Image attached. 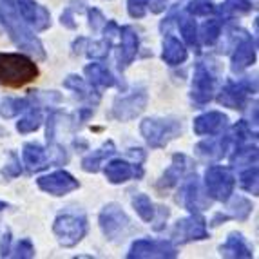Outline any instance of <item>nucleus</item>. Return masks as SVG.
<instances>
[{
	"instance_id": "obj_1",
	"label": "nucleus",
	"mask_w": 259,
	"mask_h": 259,
	"mask_svg": "<svg viewBox=\"0 0 259 259\" xmlns=\"http://www.w3.org/2000/svg\"><path fill=\"white\" fill-rule=\"evenodd\" d=\"M0 24L8 31L9 38L13 40V44L18 49L29 53L35 58H38V60H46L48 58L46 49H44V44L31 31L29 24H26L18 15H15L11 9H8L2 4H0Z\"/></svg>"
},
{
	"instance_id": "obj_2",
	"label": "nucleus",
	"mask_w": 259,
	"mask_h": 259,
	"mask_svg": "<svg viewBox=\"0 0 259 259\" xmlns=\"http://www.w3.org/2000/svg\"><path fill=\"white\" fill-rule=\"evenodd\" d=\"M38 65L22 53H0V83L8 87H24L36 80Z\"/></svg>"
},
{
	"instance_id": "obj_3",
	"label": "nucleus",
	"mask_w": 259,
	"mask_h": 259,
	"mask_svg": "<svg viewBox=\"0 0 259 259\" xmlns=\"http://www.w3.org/2000/svg\"><path fill=\"white\" fill-rule=\"evenodd\" d=\"M183 133L182 120L172 116H151L140 123V134L151 149H165L172 140L180 138Z\"/></svg>"
},
{
	"instance_id": "obj_4",
	"label": "nucleus",
	"mask_w": 259,
	"mask_h": 259,
	"mask_svg": "<svg viewBox=\"0 0 259 259\" xmlns=\"http://www.w3.org/2000/svg\"><path fill=\"white\" fill-rule=\"evenodd\" d=\"M89 232V221L78 212H60L53 221V234L58 245L73 248L82 241Z\"/></svg>"
},
{
	"instance_id": "obj_5",
	"label": "nucleus",
	"mask_w": 259,
	"mask_h": 259,
	"mask_svg": "<svg viewBox=\"0 0 259 259\" xmlns=\"http://www.w3.org/2000/svg\"><path fill=\"white\" fill-rule=\"evenodd\" d=\"M216 83L218 78L212 65L207 62H198L192 74V83H190V102L196 109L210 104L216 93Z\"/></svg>"
},
{
	"instance_id": "obj_6",
	"label": "nucleus",
	"mask_w": 259,
	"mask_h": 259,
	"mask_svg": "<svg viewBox=\"0 0 259 259\" xmlns=\"http://www.w3.org/2000/svg\"><path fill=\"white\" fill-rule=\"evenodd\" d=\"M236 187V176L232 172V167L223 165H210L205 170V192L210 199L227 203V199L234 194Z\"/></svg>"
},
{
	"instance_id": "obj_7",
	"label": "nucleus",
	"mask_w": 259,
	"mask_h": 259,
	"mask_svg": "<svg viewBox=\"0 0 259 259\" xmlns=\"http://www.w3.org/2000/svg\"><path fill=\"white\" fill-rule=\"evenodd\" d=\"M98 225L105 239L111 243H116L127 236V232L131 229V220L121 205L107 203L100 210Z\"/></svg>"
},
{
	"instance_id": "obj_8",
	"label": "nucleus",
	"mask_w": 259,
	"mask_h": 259,
	"mask_svg": "<svg viewBox=\"0 0 259 259\" xmlns=\"http://www.w3.org/2000/svg\"><path fill=\"white\" fill-rule=\"evenodd\" d=\"M255 91H257L255 78L246 76L241 80H229L218 93V104L234 111H243Z\"/></svg>"
},
{
	"instance_id": "obj_9",
	"label": "nucleus",
	"mask_w": 259,
	"mask_h": 259,
	"mask_svg": "<svg viewBox=\"0 0 259 259\" xmlns=\"http://www.w3.org/2000/svg\"><path fill=\"white\" fill-rule=\"evenodd\" d=\"M0 4L11 9L38 33L51 27V13L35 0H0Z\"/></svg>"
},
{
	"instance_id": "obj_10",
	"label": "nucleus",
	"mask_w": 259,
	"mask_h": 259,
	"mask_svg": "<svg viewBox=\"0 0 259 259\" xmlns=\"http://www.w3.org/2000/svg\"><path fill=\"white\" fill-rule=\"evenodd\" d=\"M149 95L145 87H136L129 95H121L114 100L111 109V116L118 121H131L138 118L147 107Z\"/></svg>"
},
{
	"instance_id": "obj_11",
	"label": "nucleus",
	"mask_w": 259,
	"mask_h": 259,
	"mask_svg": "<svg viewBox=\"0 0 259 259\" xmlns=\"http://www.w3.org/2000/svg\"><path fill=\"white\" fill-rule=\"evenodd\" d=\"M180 183H182V187H180V192L176 196L178 203H182L190 214L208 208L210 198L207 196V192H203L201 183H199V178L196 176V172L187 174Z\"/></svg>"
},
{
	"instance_id": "obj_12",
	"label": "nucleus",
	"mask_w": 259,
	"mask_h": 259,
	"mask_svg": "<svg viewBox=\"0 0 259 259\" xmlns=\"http://www.w3.org/2000/svg\"><path fill=\"white\" fill-rule=\"evenodd\" d=\"M208 239L207 220L201 216V212H194L187 218L178 220L172 229V241L178 245H187L192 241H205Z\"/></svg>"
},
{
	"instance_id": "obj_13",
	"label": "nucleus",
	"mask_w": 259,
	"mask_h": 259,
	"mask_svg": "<svg viewBox=\"0 0 259 259\" xmlns=\"http://www.w3.org/2000/svg\"><path fill=\"white\" fill-rule=\"evenodd\" d=\"M129 259H174L178 257V248L172 241L165 239H149L142 238L131 245L127 252Z\"/></svg>"
},
{
	"instance_id": "obj_14",
	"label": "nucleus",
	"mask_w": 259,
	"mask_h": 259,
	"mask_svg": "<svg viewBox=\"0 0 259 259\" xmlns=\"http://www.w3.org/2000/svg\"><path fill=\"white\" fill-rule=\"evenodd\" d=\"M36 185L42 192L55 196V198H62V196H67L80 189V182L67 170H55L51 174L40 176L36 180Z\"/></svg>"
},
{
	"instance_id": "obj_15",
	"label": "nucleus",
	"mask_w": 259,
	"mask_h": 259,
	"mask_svg": "<svg viewBox=\"0 0 259 259\" xmlns=\"http://www.w3.org/2000/svg\"><path fill=\"white\" fill-rule=\"evenodd\" d=\"M104 174L111 185H121V183L129 182V180H142L143 178V165L142 161H129L114 158L107 161L104 167Z\"/></svg>"
},
{
	"instance_id": "obj_16",
	"label": "nucleus",
	"mask_w": 259,
	"mask_h": 259,
	"mask_svg": "<svg viewBox=\"0 0 259 259\" xmlns=\"http://www.w3.org/2000/svg\"><path fill=\"white\" fill-rule=\"evenodd\" d=\"M190 172H196V165L192 163L189 156L182 154V152H176L172 156V163L168 165V168L161 174V178L156 182V189L158 190H168L172 187L180 185L183 178Z\"/></svg>"
},
{
	"instance_id": "obj_17",
	"label": "nucleus",
	"mask_w": 259,
	"mask_h": 259,
	"mask_svg": "<svg viewBox=\"0 0 259 259\" xmlns=\"http://www.w3.org/2000/svg\"><path fill=\"white\" fill-rule=\"evenodd\" d=\"M118 38H120L118 55H116L118 69L125 71L134 62V58H136V55L140 51V36H138V31L134 29L133 26H123L120 27Z\"/></svg>"
},
{
	"instance_id": "obj_18",
	"label": "nucleus",
	"mask_w": 259,
	"mask_h": 259,
	"mask_svg": "<svg viewBox=\"0 0 259 259\" xmlns=\"http://www.w3.org/2000/svg\"><path fill=\"white\" fill-rule=\"evenodd\" d=\"M255 58H257V40L243 33V36L234 48L232 56H230V69L232 73H243L255 64Z\"/></svg>"
},
{
	"instance_id": "obj_19",
	"label": "nucleus",
	"mask_w": 259,
	"mask_h": 259,
	"mask_svg": "<svg viewBox=\"0 0 259 259\" xmlns=\"http://www.w3.org/2000/svg\"><path fill=\"white\" fill-rule=\"evenodd\" d=\"M220 138H210L205 140V142H199L196 145V154L203 160H223L225 156L229 154L234 149L232 138H230V133H221L218 134Z\"/></svg>"
},
{
	"instance_id": "obj_20",
	"label": "nucleus",
	"mask_w": 259,
	"mask_h": 259,
	"mask_svg": "<svg viewBox=\"0 0 259 259\" xmlns=\"http://www.w3.org/2000/svg\"><path fill=\"white\" fill-rule=\"evenodd\" d=\"M192 127L198 136H218L229 127V116L220 111H208L194 118Z\"/></svg>"
},
{
	"instance_id": "obj_21",
	"label": "nucleus",
	"mask_w": 259,
	"mask_h": 259,
	"mask_svg": "<svg viewBox=\"0 0 259 259\" xmlns=\"http://www.w3.org/2000/svg\"><path fill=\"white\" fill-rule=\"evenodd\" d=\"M22 161H24V167H26V170L29 174L40 172L44 168H48V165L51 163L49 151H46L36 142L24 143V147H22Z\"/></svg>"
},
{
	"instance_id": "obj_22",
	"label": "nucleus",
	"mask_w": 259,
	"mask_h": 259,
	"mask_svg": "<svg viewBox=\"0 0 259 259\" xmlns=\"http://www.w3.org/2000/svg\"><path fill=\"white\" fill-rule=\"evenodd\" d=\"M64 87L73 91L78 100H82V102H85L87 105H93V107H96L100 104V100H102V95L98 93V89L87 82L85 78L78 76V74H69L65 78Z\"/></svg>"
},
{
	"instance_id": "obj_23",
	"label": "nucleus",
	"mask_w": 259,
	"mask_h": 259,
	"mask_svg": "<svg viewBox=\"0 0 259 259\" xmlns=\"http://www.w3.org/2000/svg\"><path fill=\"white\" fill-rule=\"evenodd\" d=\"M221 257L229 259H252L254 257V250L248 245L246 238L241 232H230L225 239V243L220 246Z\"/></svg>"
},
{
	"instance_id": "obj_24",
	"label": "nucleus",
	"mask_w": 259,
	"mask_h": 259,
	"mask_svg": "<svg viewBox=\"0 0 259 259\" xmlns=\"http://www.w3.org/2000/svg\"><path fill=\"white\" fill-rule=\"evenodd\" d=\"M189 58V51H187L185 44L174 35H167L163 38V46H161V60L170 67L182 65Z\"/></svg>"
},
{
	"instance_id": "obj_25",
	"label": "nucleus",
	"mask_w": 259,
	"mask_h": 259,
	"mask_svg": "<svg viewBox=\"0 0 259 259\" xmlns=\"http://www.w3.org/2000/svg\"><path fill=\"white\" fill-rule=\"evenodd\" d=\"M83 74L85 80L95 87H114L118 85L116 76L105 67L104 64H100L98 60H93V64H87L83 67Z\"/></svg>"
},
{
	"instance_id": "obj_26",
	"label": "nucleus",
	"mask_w": 259,
	"mask_h": 259,
	"mask_svg": "<svg viewBox=\"0 0 259 259\" xmlns=\"http://www.w3.org/2000/svg\"><path fill=\"white\" fill-rule=\"evenodd\" d=\"M114 152H116V145H114L112 140H107L102 147L96 149V151H93V152H89V154L83 158L82 160V170L83 172H89V174L100 172V168H102L104 161L107 160V158H111Z\"/></svg>"
},
{
	"instance_id": "obj_27",
	"label": "nucleus",
	"mask_w": 259,
	"mask_h": 259,
	"mask_svg": "<svg viewBox=\"0 0 259 259\" xmlns=\"http://www.w3.org/2000/svg\"><path fill=\"white\" fill-rule=\"evenodd\" d=\"M31 105H36L31 95L26 98H4L0 102V116L9 120V118L18 116L20 112H26Z\"/></svg>"
},
{
	"instance_id": "obj_28",
	"label": "nucleus",
	"mask_w": 259,
	"mask_h": 259,
	"mask_svg": "<svg viewBox=\"0 0 259 259\" xmlns=\"http://www.w3.org/2000/svg\"><path fill=\"white\" fill-rule=\"evenodd\" d=\"M257 163V145L252 143H243L232 149L230 154V167H243V165H254Z\"/></svg>"
},
{
	"instance_id": "obj_29",
	"label": "nucleus",
	"mask_w": 259,
	"mask_h": 259,
	"mask_svg": "<svg viewBox=\"0 0 259 259\" xmlns=\"http://www.w3.org/2000/svg\"><path fill=\"white\" fill-rule=\"evenodd\" d=\"M178 27L183 36V42L190 48H194L196 53H199V33H198V24H196L194 17H190L189 13L178 18Z\"/></svg>"
},
{
	"instance_id": "obj_30",
	"label": "nucleus",
	"mask_w": 259,
	"mask_h": 259,
	"mask_svg": "<svg viewBox=\"0 0 259 259\" xmlns=\"http://www.w3.org/2000/svg\"><path fill=\"white\" fill-rule=\"evenodd\" d=\"M227 203H229V214L232 220H238V221H246L250 218L252 210H254V205H252L250 199H246L245 196H230L227 199Z\"/></svg>"
},
{
	"instance_id": "obj_31",
	"label": "nucleus",
	"mask_w": 259,
	"mask_h": 259,
	"mask_svg": "<svg viewBox=\"0 0 259 259\" xmlns=\"http://www.w3.org/2000/svg\"><path fill=\"white\" fill-rule=\"evenodd\" d=\"M42 121H44L42 107H40V105H31L26 111V116H22L20 120L17 121V131L20 134L35 133V131L40 129Z\"/></svg>"
},
{
	"instance_id": "obj_32",
	"label": "nucleus",
	"mask_w": 259,
	"mask_h": 259,
	"mask_svg": "<svg viewBox=\"0 0 259 259\" xmlns=\"http://www.w3.org/2000/svg\"><path fill=\"white\" fill-rule=\"evenodd\" d=\"M252 9L254 6L250 0H225L220 8H216V13L223 15V18H232L250 13Z\"/></svg>"
},
{
	"instance_id": "obj_33",
	"label": "nucleus",
	"mask_w": 259,
	"mask_h": 259,
	"mask_svg": "<svg viewBox=\"0 0 259 259\" xmlns=\"http://www.w3.org/2000/svg\"><path fill=\"white\" fill-rule=\"evenodd\" d=\"M131 203H133L134 212L138 214V218L145 223H151L152 218H154V203L151 201L147 194H143V192H138V194H134L133 199H131Z\"/></svg>"
},
{
	"instance_id": "obj_34",
	"label": "nucleus",
	"mask_w": 259,
	"mask_h": 259,
	"mask_svg": "<svg viewBox=\"0 0 259 259\" xmlns=\"http://www.w3.org/2000/svg\"><path fill=\"white\" fill-rule=\"evenodd\" d=\"M221 29H223V22H221V18H208L203 26H201V29L198 31L199 38L203 40L205 46L212 48V46H216L218 40H220Z\"/></svg>"
},
{
	"instance_id": "obj_35",
	"label": "nucleus",
	"mask_w": 259,
	"mask_h": 259,
	"mask_svg": "<svg viewBox=\"0 0 259 259\" xmlns=\"http://www.w3.org/2000/svg\"><path fill=\"white\" fill-rule=\"evenodd\" d=\"M239 187L252 196L259 194V170L255 163L246 165V168H243L239 172Z\"/></svg>"
},
{
	"instance_id": "obj_36",
	"label": "nucleus",
	"mask_w": 259,
	"mask_h": 259,
	"mask_svg": "<svg viewBox=\"0 0 259 259\" xmlns=\"http://www.w3.org/2000/svg\"><path fill=\"white\" fill-rule=\"evenodd\" d=\"M187 13L190 17H208L216 13V6L212 0H190L187 6Z\"/></svg>"
},
{
	"instance_id": "obj_37",
	"label": "nucleus",
	"mask_w": 259,
	"mask_h": 259,
	"mask_svg": "<svg viewBox=\"0 0 259 259\" xmlns=\"http://www.w3.org/2000/svg\"><path fill=\"white\" fill-rule=\"evenodd\" d=\"M13 257H17V259H31V257H35L36 255V252H35V245L31 243V239H27V238H24V239H20V241L15 245V248L13 250Z\"/></svg>"
},
{
	"instance_id": "obj_38",
	"label": "nucleus",
	"mask_w": 259,
	"mask_h": 259,
	"mask_svg": "<svg viewBox=\"0 0 259 259\" xmlns=\"http://www.w3.org/2000/svg\"><path fill=\"white\" fill-rule=\"evenodd\" d=\"M22 174V165H20V160H18V156L15 152H9V161L6 163V167L2 168V176L6 180H13V178L20 176Z\"/></svg>"
},
{
	"instance_id": "obj_39",
	"label": "nucleus",
	"mask_w": 259,
	"mask_h": 259,
	"mask_svg": "<svg viewBox=\"0 0 259 259\" xmlns=\"http://www.w3.org/2000/svg\"><path fill=\"white\" fill-rule=\"evenodd\" d=\"M149 0H127V13L131 18H143L147 15Z\"/></svg>"
},
{
	"instance_id": "obj_40",
	"label": "nucleus",
	"mask_w": 259,
	"mask_h": 259,
	"mask_svg": "<svg viewBox=\"0 0 259 259\" xmlns=\"http://www.w3.org/2000/svg\"><path fill=\"white\" fill-rule=\"evenodd\" d=\"M87 18H89V27L93 29V33H100L102 27L105 26V17L98 8H89L87 9Z\"/></svg>"
},
{
	"instance_id": "obj_41",
	"label": "nucleus",
	"mask_w": 259,
	"mask_h": 259,
	"mask_svg": "<svg viewBox=\"0 0 259 259\" xmlns=\"http://www.w3.org/2000/svg\"><path fill=\"white\" fill-rule=\"evenodd\" d=\"M168 216H170V210H168V207H163V205H160V207H156L154 210V218H152L151 223L152 225V229L156 230V232H160V230L165 229V225H167V220Z\"/></svg>"
},
{
	"instance_id": "obj_42",
	"label": "nucleus",
	"mask_w": 259,
	"mask_h": 259,
	"mask_svg": "<svg viewBox=\"0 0 259 259\" xmlns=\"http://www.w3.org/2000/svg\"><path fill=\"white\" fill-rule=\"evenodd\" d=\"M76 9H78V13H80L83 8L82 6H80V8H74V4H69L64 9V13L60 15L62 26L67 27V29H76V20H74V13H76Z\"/></svg>"
},
{
	"instance_id": "obj_43",
	"label": "nucleus",
	"mask_w": 259,
	"mask_h": 259,
	"mask_svg": "<svg viewBox=\"0 0 259 259\" xmlns=\"http://www.w3.org/2000/svg\"><path fill=\"white\" fill-rule=\"evenodd\" d=\"M56 123H58V112L49 111V114H48V131H46V140H48L49 147H53V145H55Z\"/></svg>"
},
{
	"instance_id": "obj_44",
	"label": "nucleus",
	"mask_w": 259,
	"mask_h": 259,
	"mask_svg": "<svg viewBox=\"0 0 259 259\" xmlns=\"http://www.w3.org/2000/svg\"><path fill=\"white\" fill-rule=\"evenodd\" d=\"M11 255V232H4L0 239V257H9Z\"/></svg>"
},
{
	"instance_id": "obj_45",
	"label": "nucleus",
	"mask_w": 259,
	"mask_h": 259,
	"mask_svg": "<svg viewBox=\"0 0 259 259\" xmlns=\"http://www.w3.org/2000/svg\"><path fill=\"white\" fill-rule=\"evenodd\" d=\"M149 8H151V13L158 15L167 9V0H149Z\"/></svg>"
},
{
	"instance_id": "obj_46",
	"label": "nucleus",
	"mask_w": 259,
	"mask_h": 259,
	"mask_svg": "<svg viewBox=\"0 0 259 259\" xmlns=\"http://www.w3.org/2000/svg\"><path fill=\"white\" fill-rule=\"evenodd\" d=\"M229 220H232V218H230L227 212H216L208 225H210V227H220L221 223H225V221H229Z\"/></svg>"
},
{
	"instance_id": "obj_47",
	"label": "nucleus",
	"mask_w": 259,
	"mask_h": 259,
	"mask_svg": "<svg viewBox=\"0 0 259 259\" xmlns=\"http://www.w3.org/2000/svg\"><path fill=\"white\" fill-rule=\"evenodd\" d=\"M8 207H9V205L6 203V201H0V212H2V210H6V208H8Z\"/></svg>"
}]
</instances>
